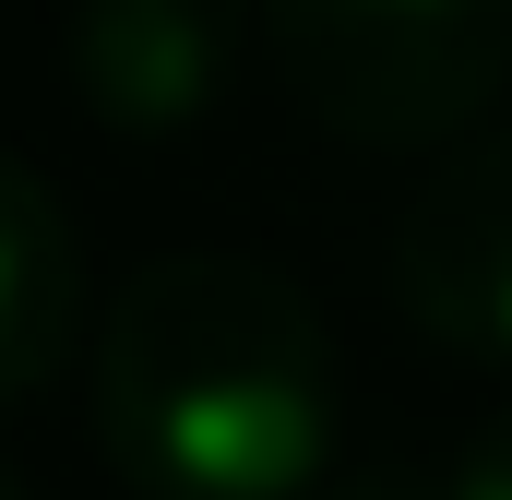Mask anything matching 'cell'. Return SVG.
<instances>
[{
    "instance_id": "6da1fadb",
    "label": "cell",
    "mask_w": 512,
    "mask_h": 500,
    "mask_svg": "<svg viewBox=\"0 0 512 500\" xmlns=\"http://www.w3.org/2000/svg\"><path fill=\"white\" fill-rule=\"evenodd\" d=\"M96 441L143 500H298L334 477V322L251 250H167L96 322Z\"/></svg>"
},
{
    "instance_id": "7a4b0ae2",
    "label": "cell",
    "mask_w": 512,
    "mask_h": 500,
    "mask_svg": "<svg viewBox=\"0 0 512 500\" xmlns=\"http://www.w3.org/2000/svg\"><path fill=\"white\" fill-rule=\"evenodd\" d=\"M286 96L370 155H429L501 108L512 0H262Z\"/></svg>"
},
{
    "instance_id": "3957f363",
    "label": "cell",
    "mask_w": 512,
    "mask_h": 500,
    "mask_svg": "<svg viewBox=\"0 0 512 500\" xmlns=\"http://www.w3.org/2000/svg\"><path fill=\"white\" fill-rule=\"evenodd\" d=\"M393 298L429 346L512 370V131L465 143L393 227Z\"/></svg>"
},
{
    "instance_id": "277c9868",
    "label": "cell",
    "mask_w": 512,
    "mask_h": 500,
    "mask_svg": "<svg viewBox=\"0 0 512 500\" xmlns=\"http://www.w3.org/2000/svg\"><path fill=\"white\" fill-rule=\"evenodd\" d=\"M60 72L96 131L167 143V131L215 120V96L239 72V0H72Z\"/></svg>"
},
{
    "instance_id": "5b68a950",
    "label": "cell",
    "mask_w": 512,
    "mask_h": 500,
    "mask_svg": "<svg viewBox=\"0 0 512 500\" xmlns=\"http://www.w3.org/2000/svg\"><path fill=\"white\" fill-rule=\"evenodd\" d=\"M72 322H84V250L60 191L0 155V405H24L36 381L72 358Z\"/></svg>"
},
{
    "instance_id": "8992f818",
    "label": "cell",
    "mask_w": 512,
    "mask_h": 500,
    "mask_svg": "<svg viewBox=\"0 0 512 500\" xmlns=\"http://www.w3.org/2000/svg\"><path fill=\"white\" fill-rule=\"evenodd\" d=\"M429 500H512V405L477 417V429L453 441V465L429 477Z\"/></svg>"
},
{
    "instance_id": "52a82bcc",
    "label": "cell",
    "mask_w": 512,
    "mask_h": 500,
    "mask_svg": "<svg viewBox=\"0 0 512 500\" xmlns=\"http://www.w3.org/2000/svg\"><path fill=\"white\" fill-rule=\"evenodd\" d=\"M322 500H429L417 477H346V489H322Z\"/></svg>"
},
{
    "instance_id": "ba28073f",
    "label": "cell",
    "mask_w": 512,
    "mask_h": 500,
    "mask_svg": "<svg viewBox=\"0 0 512 500\" xmlns=\"http://www.w3.org/2000/svg\"><path fill=\"white\" fill-rule=\"evenodd\" d=\"M0 500H36V489H24V477H12V465H0Z\"/></svg>"
}]
</instances>
